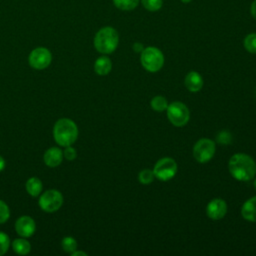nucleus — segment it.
<instances>
[{
  "instance_id": "1",
  "label": "nucleus",
  "mask_w": 256,
  "mask_h": 256,
  "mask_svg": "<svg viewBox=\"0 0 256 256\" xmlns=\"http://www.w3.org/2000/svg\"><path fill=\"white\" fill-rule=\"evenodd\" d=\"M228 170L234 179L247 182L256 176V162L245 153H236L229 159Z\"/></svg>"
},
{
  "instance_id": "2",
  "label": "nucleus",
  "mask_w": 256,
  "mask_h": 256,
  "mask_svg": "<svg viewBox=\"0 0 256 256\" xmlns=\"http://www.w3.org/2000/svg\"><path fill=\"white\" fill-rule=\"evenodd\" d=\"M53 137L60 146H70L77 140L78 127L73 120L61 118L57 120L53 127Z\"/></svg>"
},
{
  "instance_id": "3",
  "label": "nucleus",
  "mask_w": 256,
  "mask_h": 256,
  "mask_svg": "<svg viewBox=\"0 0 256 256\" xmlns=\"http://www.w3.org/2000/svg\"><path fill=\"white\" fill-rule=\"evenodd\" d=\"M119 43V35L116 29L111 26L102 27L94 37V47L101 54L113 53Z\"/></svg>"
},
{
  "instance_id": "4",
  "label": "nucleus",
  "mask_w": 256,
  "mask_h": 256,
  "mask_svg": "<svg viewBox=\"0 0 256 256\" xmlns=\"http://www.w3.org/2000/svg\"><path fill=\"white\" fill-rule=\"evenodd\" d=\"M164 60L162 51L154 46L146 47L140 53V62L143 68L151 73L161 70L164 65Z\"/></svg>"
},
{
  "instance_id": "5",
  "label": "nucleus",
  "mask_w": 256,
  "mask_h": 256,
  "mask_svg": "<svg viewBox=\"0 0 256 256\" xmlns=\"http://www.w3.org/2000/svg\"><path fill=\"white\" fill-rule=\"evenodd\" d=\"M166 111L169 122L175 127L185 126L190 119V111L183 102L174 101L168 104Z\"/></svg>"
},
{
  "instance_id": "6",
  "label": "nucleus",
  "mask_w": 256,
  "mask_h": 256,
  "mask_svg": "<svg viewBox=\"0 0 256 256\" xmlns=\"http://www.w3.org/2000/svg\"><path fill=\"white\" fill-rule=\"evenodd\" d=\"M178 171L176 161L171 157L160 158L153 167L155 178L160 181H169L175 177Z\"/></svg>"
},
{
  "instance_id": "7",
  "label": "nucleus",
  "mask_w": 256,
  "mask_h": 256,
  "mask_svg": "<svg viewBox=\"0 0 256 256\" xmlns=\"http://www.w3.org/2000/svg\"><path fill=\"white\" fill-rule=\"evenodd\" d=\"M216 151L215 142L209 138L199 139L193 146V157L199 163L209 162Z\"/></svg>"
},
{
  "instance_id": "8",
  "label": "nucleus",
  "mask_w": 256,
  "mask_h": 256,
  "mask_svg": "<svg viewBox=\"0 0 256 256\" xmlns=\"http://www.w3.org/2000/svg\"><path fill=\"white\" fill-rule=\"evenodd\" d=\"M63 195L60 191L55 189H50L43 192L40 195L38 204L40 208L48 213L55 212L61 208L63 205Z\"/></svg>"
},
{
  "instance_id": "9",
  "label": "nucleus",
  "mask_w": 256,
  "mask_h": 256,
  "mask_svg": "<svg viewBox=\"0 0 256 256\" xmlns=\"http://www.w3.org/2000/svg\"><path fill=\"white\" fill-rule=\"evenodd\" d=\"M52 61L51 52L45 47H37L32 50L28 57L29 65L37 70L47 68Z\"/></svg>"
},
{
  "instance_id": "10",
  "label": "nucleus",
  "mask_w": 256,
  "mask_h": 256,
  "mask_svg": "<svg viewBox=\"0 0 256 256\" xmlns=\"http://www.w3.org/2000/svg\"><path fill=\"white\" fill-rule=\"evenodd\" d=\"M227 210V203L221 198L212 199L206 206V214L212 220H220L224 218Z\"/></svg>"
},
{
  "instance_id": "11",
  "label": "nucleus",
  "mask_w": 256,
  "mask_h": 256,
  "mask_svg": "<svg viewBox=\"0 0 256 256\" xmlns=\"http://www.w3.org/2000/svg\"><path fill=\"white\" fill-rule=\"evenodd\" d=\"M15 230L18 235L24 238L31 237L36 230L35 221L27 215L20 216L15 222Z\"/></svg>"
},
{
  "instance_id": "12",
  "label": "nucleus",
  "mask_w": 256,
  "mask_h": 256,
  "mask_svg": "<svg viewBox=\"0 0 256 256\" xmlns=\"http://www.w3.org/2000/svg\"><path fill=\"white\" fill-rule=\"evenodd\" d=\"M43 159L48 167H57L63 160V152L58 147H51L45 151Z\"/></svg>"
},
{
  "instance_id": "13",
  "label": "nucleus",
  "mask_w": 256,
  "mask_h": 256,
  "mask_svg": "<svg viewBox=\"0 0 256 256\" xmlns=\"http://www.w3.org/2000/svg\"><path fill=\"white\" fill-rule=\"evenodd\" d=\"M184 84L185 87L190 91V92H198L202 89L204 81L202 76L196 72V71H190L184 79Z\"/></svg>"
},
{
  "instance_id": "14",
  "label": "nucleus",
  "mask_w": 256,
  "mask_h": 256,
  "mask_svg": "<svg viewBox=\"0 0 256 256\" xmlns=\"http://www.w3.org/2000/svg\"><path fill=\"white\" fill-rule=\"evenodd\" d=\"M242 217L250 222H256V196L247 199L241 207Z\"/></svg>"
},
{
  "instance_id": "15",
  "label": "nucleus",
  "mask_w": 256,
  "mask_h": 256,
  "mask_svg": "<svg viewBox=\"0 0 256 256\" xmlns=\"http://www.w3.org/2000/svg\"><path fill=\"white\" fill-rule=\"evenodd\" d=\"M112 69V62L107 56H100L94 63V71L100 76H105L110 73Z\"/></svg>"
},
{
  "instance_id": "16",
  "label": "nucleus",
  "mask_w": 256,
  "mask_h": 256,
  "mask_svg": "<svg viewBox=\"0 0 256 256\" xmlns=\"http://www.w3.org/2000/svg\"><path fill=\"white\" fill-rule=\"evenodd\" d=\"M26 191L32 197H37L42 192V182L37 177H31L26 182Z\"/></svg>"
},
{
  "instance_id": "17",
  "label": "nucleus",
  "mask_w": 256,
  "mask_h": 256,
  "mask_svg": "<svg viewBox=\"0 0 256 256\" xmlns=\"http://www.w3.org/2000/svg\"><path fill=\"white\" fill-rule=\"evenodd\" d=\"M13 251L19 255H27L31 251V244L24 237L17 238L12 242Z\"/></svg>"
},
{
  "instance_id": "18",
  "label": "nucleus",
  "mask_w": 256,
  "mask_h": 256,
  "mask_svg": "<svg viewBox=\"0 0 256 256\" xmlns=\"http://www.w3.org/2000/svg\"><path fill=\"white\" fill-rule=\"evenodd\" d=\"M168 101L167 99L162 95H156L151 99L150 106L151 108L156 112H163L168 107Z\"/></svg>"
},
{
  "instance_id": "19",
  "label": "nucleus",
  "mask_w": 256,
  "mask_h": 256,
  "mask_svg": "<svg viewBox=\"0 0 256 256\" xmlns=\"http://www.w3.org/2000/svg\"><path fill=\"white\" fill-rule=\"evenodd\" d=\"M140 0H113V4L120 10L130 11L135 9Z\"/></svg>"
},
{
  "instance_id": "20",
  "label": "nucleus",
  "mask_w": 256,
  "mask_h": 256,
  "mask_svg": "<svg viewBox=\"0 0 256 256\" xmlns=\"http://www.w3.org/2000/svg\"><path fill=\"white\" fill-rule=\"evenodd\" d=\"M155 179V175L153 170L143 169L138 173V181L143 185L151 184Z\"/></svg>"
},
{
  "instance_id": "21",
  "label": "nucleus",
  "mask_w": 256,
  "mask_h": 256,
  "mask_svg": "<svg viewBox=\"0 0 256 256\" xmlns=\"http://www.w3.org/2000/svg\"><path fill=\"white\" fill-rule=\"evenodd\" d=\"M244 48L252 54H256V33L248 34L243 40Z\"/></svg>"
},
{
  "instance_id": "22",
  "label": "nucleus",
  "mask_w": 256,
  "mask_h": 256,
  "mask_svg": "<svg viewBox=\"0 0 256 256\" xmlns=\"http://www.w3.org/2000/svg\"><path fill=\"white\" fill-rule=\"evenodd\" d=\"M61 246L65 252L71 254L73 251H75L77 249V242H76L75 238H73L71 236H66L62 239Z\"/></svg>"
},
{
  "instance_id": "23",
  "label": "nucleus",
  "mask_w": 256,
  "mask_h": 256,
  "mask_svg": "<svg viewBox=\"0 0 256 256\" xmlns=\"http://www.w3.org/2000/svg\"><path fill=\"white\" fill-rule=\"evenodd\" d=\"M141 3L146 10L154 12L162 7L163 0H141Z\"/></svg>"
},
{
  "instance_id": "24",
  "label": "nucleus",
  "mask_w": 256,
  "mask_h": 256,
  "mask_svg": "<svg viewBox=\"0 0 256 256\" xmlns=\"http://www.w3.org/2000/svg\"><path fill=\"white\" fill-rule=\"evenodd\" d=\"M9 245H10L9 236L6 233L0 231V256L4 255L8 251Z\"/></svg>"
},
{
  "instance_id": "25",
  "label": "nucleus",
  "mask_w": 256,
  "mask_h": 256,
  "mask_svg": "<svg viewBox=\"0 0 256 256\" xmlns=\"http://www.w3.org/2000/svg\"><path fill=\"white\" fill-rule=\"evenodd\" d=\"M10 217V210H9V207L8 205L0 200V224H3L5 223Z\"/></svg>"
},
{
  "instance_id": "26",
  "label": "nucleus",
  "mask_w": 256,
  "mask_h": 256,
  "mask_svg": "<svg viewBox=\"0 0 256 256\" xmlns=\"http://www.w3.org/2000/svg\"><path fill=\"white\" fill-rule=\"evenodd\" d=\"M232 141V135L228 131H221L217 135V142L222 145H228Z\"/></svg>"
},
{
  "instance_id": "27",
  "label": "nucleus",
  "mask_w": 256,
  "mask_h": 256,
  "mask_svg": "<svg viewBox=\"0 0 256 256\" xmlns=\"http://www.w3.org/2000/svg\"><path fill=\"white\" fill-rule=\"evenodd\" d=\"M63 156L65 157L66 160L68 161H73L76 159L77 157V151L75 148H73L71 145L70 146H66L65 150L63 152Z\"/></svg>"
},
{
  "instance_id": "28",
  "label": "nucleus",
  "mask_w": 256,
  "mask_h": 256,
  "mask_svg": "<svg viewBox=\"0 0 256 256\" xmlns=\"http://www.w3.org/2000/svg\"><path fill=\"white\" fill-rule=\"evenodd\" d=\"M144 48H145V47L143 46V44H142V43H139V42H135V43L133 44V46H132V49H133L134 52H136V53H141Z\"/></svg>"
},
{
  "instance_id": "29",
  "label": "nucleus",
  "mask_w": 256,
  "mask_h": 256,
  "mask_svg": "<svg viewBox=\"0 0 256 256\" xmlns=\"http://www.w3.org/2000/svg\"><path fill=\"white\" fill-rule=\"evenodd\" d=\"M250 13L252 17L256 19V0H254L250 6Z\"/></svg>"
},
{
  "instance_id": "30",
  "label": "nucleus",
  "mask_w": 256,
  "mask_h": 256,
  "mask_svg": "<svg viewBox=\"0 0 256 256\" xmlns=\"http://www.w3.org/2000/svg\"><path fill=\"white\" fill-rule=\"evenodd\" d=\"M71 256H87V253L86 252H83V251H73L71 253Z\"/></svg>"
},
{
  "instance_id": "31",
  "label": "nucleus",
  "mask_w": 256,
  "mask_h": 256,
  "mask_svg": "<svg viewBox=\"0 0 256 256\" xmlns=\"http://www.w3.org/2000/svg\"><path fill=\"white\" fill-rule=\"evenodd\" d=\"M5 165H6V163H5L4 158L2 156H0V172L5 168Z\"/></svg>"
},
{
  "instance_id": "32",
  "label": "nucleus",
  "mask_w": 256,
  "mask_h": 256,
  "mask_svg": "<svg viewBox=\"0 0 256 256\" xmlns=\"http://www.w3.org/2000/svg\"><path fill=\"white\" fill-rule=\"evenodd\" d=\"M253 179H254V181H253V185H254V188L256 189V177H254Z\"/></svg>"
},
{
  "instance_id": "33",
  "label": "nucleus",
  "mask_w": 256,
  "mask_h": 256,
  "mask_svg": "<svg viewBox=\"0 0 256 256\" xmlns=\"http://www.w3.org/2000/svg\"><path fill=\"white\" fill-rule=\"evenodd\" d=\"M183 3H189L191 0H181Z\"/></svg>"
}]
</instances>
